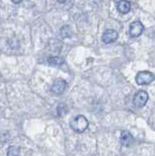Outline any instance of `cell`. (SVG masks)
I'll use <instances>...</instances> for the list:
<instances>
[{
    "label": "cell",
    "instance_id": "cell-1",
    "mask_svg": "<svg viewBox=\"0 0 155 156\" xmlns=\"http://www.w3.org/2000/svg\"><path fill=\"white\" fill-rule=\"evenodd\" d=\"M89 122L84 115H78L70 120V128L76 133H83L88 128Z\"/></svg>",
    "mask_w": 155,
    "mask_h": 156
},
{
    "label": "cell",
    "instance_id": "cell-2",
    "mask_svg": "<svg viewBox=\"0 0 155 156\" xmlns=\"http://www.w3.org/2000/svg\"><path fill=\"white\" fill-rule=\"evenodd\" d=\"M155 80V75L150 71H140L136 76V82L139 85H148Z\"/></svg>",
    "mask_w": 155,
    "mask_h": 156
},
{
    "label": "cell",
    "instance_id": "cell-3",
    "mask_svg": "<svg viewBox=\"0 0 155 156\" xmlns=\"http://www.w3.org/2000/svg\"><path fill=\"white\" fill-rule=\"evenodd\" d=\"M148 101V94L145 91L140 90L134 97V105L137 107H143Z\"/></svg>",
    "mask_w": 155,
    "mask_h": 156
},
{
    "label": "cell",
    "instance_id": "cell-4",
    "mask_svg": "<svg viewBox=\"0 0 155 156\" xmlns=\"http://www.w3.org/2000/svg\"><path fill=\"white\" fill-rule=\"evenodd\" d=\"M67 87V83L64 79H56L53 82L52 87H51V91L54 93L55 95H61L62 94Z\"/></svg>",
    "mask_w": 155,
    "mask_h": 156
},
{
    "label": "cell",
    "instance_id": "cell-5",
    "mask_svg": "<svg viewBox=\"0 0 155 156\" xmlns=\"http://www.w3.org/2000/svg\"><path fill=\"white\" fill-rule=\"evenodd\" d=\"M144 27L139 21H136L130 24L129 33L132 37H139L140 34L143 32Z\"/></svg>",
    "mask_w": 155,
    "mask_h": 156
},
{
    "label": "cell",
    "instance_id": "cell-6",
    "mask_svg": "<svg viewBox=\"0 0 155 156\" xmlns=\"http://www.w3.org/2000/svg\"><path fill=\"white\" fill-rule=\"evenodd\" d=\"M118 38V33L114 29H107L105 30L101 36V40L105 44H109V43H113L117 40Z\"/></svg>",
    "mask_w": 155,
    "mask_h": 156
},
{
    "label": "cell",
    "instance_id": "cell-7",
    "mask_svg": "<svg viewBox=\"0 0 155 156\" xmlns=\"http://www.w3.org/2000/svg\"><path fill=\"white\" fill-rule=\"evenodd\" d=\"M133 136L128 131H123L120 136V141L124 146H130L133 143Z\"/></svg>",
    "mask_w": 155,
    "mask_h": 156
},
{
    "label": "cell",
    "instance_id": "cell-8",
    "mask_svg": "<svg viewBox=\"0 0 155 156\" xmlns=\"http://www.w3.org/2000/svg\"><path fill=\"white\" fill-rule=\"evenodd\" d=\"M117 10L121 14H128L131 11V4L127 0H119L117 2Z\"/></svg>",
    "mask_w": 155,
    "mask_h": 156
},
{
    "label": "cell",
    "instance_id": "cell-9",
    "mask_svg": "<svg viewBox=\"0 0 155 156\" xmlns=\"http://www.w3.org/2000/svg\"><path fill=\"white\" fill-rule=\"evenodd\" d=\"M64 62H65V60L62 57L54 56V57L48 58V63H49V65L52 66H60Z\"/></svg>",
    "mask_w": 155,
    "mask_h": 156
},
{
    "label": "cell",
    "instance_id": "cell-10",
    "mask_svg": "<svg viewBox=\"0 0 155 156\" xmlns=\"http://www.w3.org/2000/svg\"><path fill=\"white\" fill-rule=\"evenodd\" d=\"M21 152V147L17 145H12L8 148L7 150V155L8 156H20Z\"/></svg>",
    "mask_w": 155,
    "mask_h": 156
},
{
    "label": "cell",
    "instance_id": "cell-11",
    "mask_svg": "<svg viewBox=\"0 0 155 156\" xmlns=\"http://www.w3.org/2000/svg\"><path fill=\"white\" fill-rule=\"evenodd\" d=\"M23 0H12V2L14 3V4H19V3H21V2H23Z\"/></svg>",
    "mask_w": 155,
    "mask_h": 156
},
{
    "label": "cell",
    "instance_id": "cell-12",
    "mask_svg": "<svg viewBox=\"0 0 155 156\" xmlns=\"http://www.w3.org/2000/svg\"><path fill=\"white\" fill-rule=\"evenodd\" d=\"M58 2H59V3H62V4H64V3L66 2V0H58Z\"/></svg>",
    "mask_w": 155,
    "mask_h": 156
}]
</instances>
